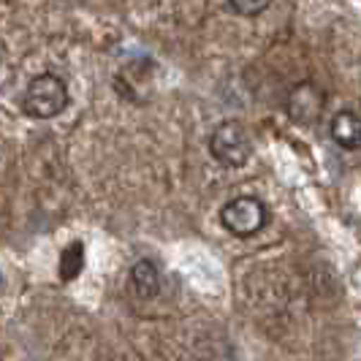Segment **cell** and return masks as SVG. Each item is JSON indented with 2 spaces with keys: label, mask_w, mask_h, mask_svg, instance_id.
<instances>
[{
  "label": "cell",
  "mask_w": 361,
  "mask_h": 361,
  "mask_svg": "<svg viewBox=\"0 0 361 361\" xmlns=\"http://www.w3.org/2000/svg\"><path fill=\"white\" fill-rule=\"evenodd\" d=\"M68 106V87L57 73H38L30 79L22 109L33 120H52L63 109Z\"/></svg>",
  "instance_id": "6da1fadb"
},
{
  "label": "cell",
  "mask_w": 361,
  "mask_h": 361,
  "mask_svg": "<svg viewBox=\"0 0 361 361\" xmlns=\"http://www.w3.org/2000/svg\"><path fill=\"white\" fill-rule=\"evenodd\" d=\"M209 152L217 163L228 166V169H242L253 155V145L247 130L236 120H226L212 130L209 136Z\"/></svg>",
  "instance_id": "7a4b0ae2"
},
{
  "label": "cell",
  "mask_w": 361,
  "mask_h": 361,
  "mask_svg": "<svg viewBox=\"0 0 361 361\" xmlns=\"http://www.w3.org/2000/svg\"><path fill=\"white\" fill-rule=\"evenodd\" d=\"M220 223L228 234L253 236L269 223V207L255 196H236L220 209Z\"/></svg>",
  "instance_id": "3957f363"
},
{
  "label": "cell",
  "mask_w": 361,
  "mask_h": 361,
  "mask_svg": "<svg viewBox=\"0 0 361 361\" xmlns=\"http://www.w3.org/2000/svg\"><path fill=\"white\" fill-rule=\"evenodd\" d=\"M324 111V92L318 90L312 82L296 85L288 95V114L296 123H315Z\"/></svg>",
  "instance_id": "277c9868"
},
{
  "label": "cell",
  "mask_w": 361,
  "mask_h": 361,
  "mask_svg": "<svg viewBox=\"0 0 361 361\" xmlns=\"http://www.w3.org/2000/svg\"><path fill=\"white\" fill-rule=\"evenodd\" d=\"M329 133L334 139V145H340L343 149H359L361 147V117L350 109H343L331 117Z\"/></svg>",
  "instance_id": "5b68a950"
},
{
  "label": "cell",
  "mask_w": 361,
  "mask_h": 361,
  "mask_svg": "<svg viewBox=\"0 0 361 361\" xmlns=\"http://www.w3.org/2000/svg\"><path fill=\"white\" fill-rule=\"evenodd\" d=\"M130 283H133V290L142 299H155L161 293V269H158V264L149 261V258L136 261L133 269H130Z\"/></svg>",
  "instance_id": "8992f818"
},
{
  "label": "cell",
  "mask_w": 361,
  "mask_h": 361,
  "mask_svg": "<svg viewBox=\"0 0 361 361\" xmlns=\"http://www.w3.org/2000/svg\"><path fill=\"white\" fill-rule=\"evenodd\" d=\"M85 269V245L82 242H71L63 253H60V280L71 283Z\"/></svg>",
  "instance_id": "52a82bcc"
},
{
  "label": "cell",
  "mask_w": 361,
  "mask_h": 361,
  "mask_svg": "<svg viewBox=\"0 0 361 361\" xmlns=\"http://www.w3.org/2000/svg\"><path fill=\"white\" fill-rule=\"evenodd\" d=\"M271 0H228V6L234 8L239 17H258V14H264L267 8H269Z\"/></svg>",
  "instance_id": "ba28073f"
},
{
  "label": "cell",
  "mask_w": 361,
  "mask_h": 361,
  "mask_svg": "<svg viewBox=\"0 0 361 361\" xmlns=\"http://www.w3.org/2000/svg\"><path fill=\"white\" fill-rule=\"evenodd\" d=\"M0 290H3V274H0Z\"/></svg>",
  "instance_id": "9c48e42d"
}]
</instances>
